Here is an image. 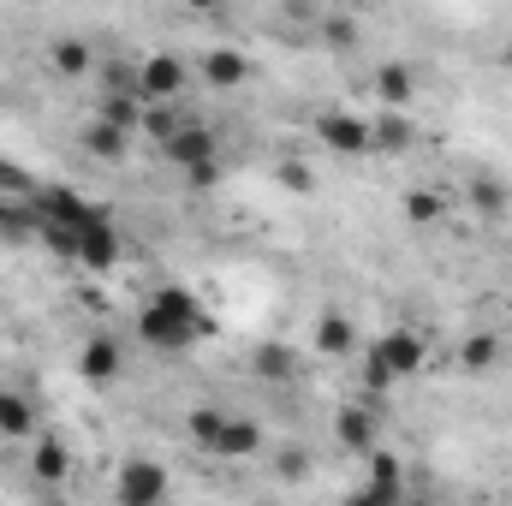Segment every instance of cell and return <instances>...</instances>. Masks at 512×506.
<instances>
[{"label": "cell", "mask_w": 512, "mask_h": 506, "mask_svg": "<svg viewBox=\"0 0 512 506\" xmlns=\"http://www.w3.org/2000/svg\"><path fill=\"white\" fill-rule=\"evenodd\" d=\"M364 495L376 506H399V459H393V453H370V483H364Z\"/></svg>", "instance_id": "18"}, {"label": "cell", "mask_w": 512, "mask_h": 506, "mask_svg": "<svg viewBox=\"0 0 512 506\" xmlns=\"http://www.w3.org/2000/svg\"><path fill=\"white\" fill-rule=\"evenodd\" d=\"M274 477L280 483H304L310 477V447H280L274 453Z\"/></svg>", "instance_id": "24"}, {"label": "cell", "mask_w": 512, "mask_h": 506, "mask_svg": "<svg viewBox=\"0 0 512 506\" xmlns=\"http://www.w3.org/2000/svg\"><path fill=\"white\" fill-rule=\"evenodd\" d=\"M66 465H72V459H66V441L42 435V441L30 447V477H36V483H60V477H66Z\"/></svg>", "instance_id": "20"}, {"label": "cell", "mask_w": 512, "mask_h": 506, "mask_svg": "<svg viewBox=\"0 0 512 506\" xmlns=\"http://www.w3.org/2000/svg\"><path fill=\"white\" fill-rule=\"evenodd\" d=\"M215 149H221V137L209 126H179L167 143H161V155L179 167V173H191V167H203V161H215Z\"/></svg>", "instance_id": "7"}, {"label": "cell", "mask_w": 512, "mask_h": 506, "mask_svg": "<svg viewBox=\"0 0 512 506\" xmlns=\"http://www.w3.org/2000/svg\"><path fill=\"white\" fill-rule=\"evenodd\" d=\"M143 131H149V137H161V143H167V137H173V131H179V120H173V108H143Z\"/></svg>", "instance_id": "26"}, {"label": "cell", "mask_w": 512, "mask_h": 506, "mask_svg": "<svg viewBox=\"0 0 512 506\" xmlns=\"http://www.w3.org/2000/svg\"><path fill=\"white\" fill-rule=\"evenodd\" d=\"M203 328H209V322H203L197 298H191V292H179V286L155 292V298L143 304V316H137V334H143L149 346H161V352H185Z\"/></svg>", "instance_id": "1"}, {"label": "cell", "mask_w": 512, "mask_h": 506, "mask_svg": "<svg viewBox=\"0 0 512 506\" xmlns=\"http://www.w3.org/2000/svg\"><path fill=\"white\" fill-rule=\"evenodd\" d=\"M310 346H316L322 358H352V352H358V328H352V316H346V310H322Z\"/></svg>", "instance_id": "10"}, {"label": "cell", "mask_w": 512, "mask_h": 506, "mask_svg": "<svg viewBox=\"0 0 512 506\" xmlns=\"http://www.w3.org/2000/svg\"><path fill=\"white\" fill-rule=\"evenodd\" d=\"M334 435H340V447H352V453H376V411H370V399L340 405Z\"/></svg>", "instance_id": "11"}, {"label": "cell", "mask_w": 512, "mask_h": 506, "mask_svg": "<svg viewBox=\"0 0 512 506\" xmlns=\"http://www.w3.org/2000/svg\"><path fill=\"white\" fill-rule=\"evenodd\" d=\"M203 84L209 90H239V84H251V60L239 54V48H203Z\"/></svg>", "instance_id": "9"}, {"label": "cell", "mask_w": 512, "mask_h": 506, "mask_svg": "<svg viewBox=\"0 0 512 506\" xmlns=\"http://www.w3.org/2000/svg\"><path fill=\"white\" fill-rule=\"evenodd\" d=\"M477 203H483V209H501V203H507V191H501V185H477Z\"/></svg>", "instance_id": "30"}, {"label": "cell", "mask_w": 512, "mask_h": 506, "mask_svg": "<svg viewBox=\"0 0 512 506\" xmlns=\"http://www.w3.org/2000/svg\"><path fill=\"white\" fill-rule=\"evenodd\" d=\"M358 376H364V399H370V405H376V399H382L387 387H393V376H387V364L376 358V352H364V364H358Z\"/></svg>", "instance_id": "25"}, {"label": "cell", "mask_w": 512, "mask_h": 506, "mask_svg": "<svg viewBox=\"0 0 512 506\" xmlns=\"http://www.w3.org/2000/svg\"><path fill=\"white\" fill-rule=\"evenodd\" d=\"M126 137H131V131L108 126V120H90V126L78 131V143H84V155H90V161H126Z\"/></svg>", "instance_id": "16"}, {"label": "cell", "mask_w": 512, "mask_h": 506, "mask_svg": "<svg viewBox=\"0 0 512 506\" xmlns=\"http://www.w3.org/2000/svg\"><path fill=\"white\" fill-rule=\"evenodd\" d=\"M221 423H227V411H215V405H197V411L185 417V429H191V441H197L203 453L221 441Z\"/></svg>", "instance_id": "22"}, {"label": "cell", "mask_w": 512, "mask_h": 506, "mask_svg": "<svg viewBox=\"0 0 512 506\" xmlns=\"http://www.w3.org/2000/svg\"><path fill=\"white\" fill-rule=\"evenodd\" d=\"M120 370H126V346H120V334H90V340L78 346V381L108 387V381H120Z\"/></svg>", "instance_id": "6"}, {"label": "cell", "mask_w": 512, "mask_h": 506, "mask_svg": "<svg viewBox=\"0 0 512 506\" xmlns=\"http://www.w3.org/2000/svg\"><path fill=\"white\" fill-rule=\"evenodd\" d=\"M185 84H191V72H185V60L179 54H149V60H137V96H143V108H167V102H179L185 96Z\"/></svg>", "instance_id": "2"}, {"label": "cell", "mask_w": 512, "mask_h": 506, "mask_svg": "<svg viewBox=\"0 0 512 506\" xmlns=\"http://www.w3.org/2000/svg\"><path fill=\"white\" fill-rule=\"evenodd\" d=\"M48 506H72V501H48Z\"/></svg>", "instance_id": "31"}, {"label": "cell", "mask_w": 512, "mask_h": 506, "mask_svg": "<svg viewBox=\"0 0 512 506\" xmlns=\"http://www.w3.org/2000/svg\"><path fill=\"white\" fill-rule=\"evenodd\" d=\"M447 215V191H411L405 197V221L411 227H429V221H441Z\"/></svg>", "instance_id": "21"}, {"label": "cell", "mask_w": 512, "mask_h": 506, "mask_svg": "<svg viewBox=\"0 0 512 506\" xmlns=\"http://www.w3.org/2000/svg\"><path fill=\"white\" fill-rule=\"evenodd\" d=\"M322 42H328V48H358V18L322 12Z\"/></svg>", "instance_id": "23"}, {"label": "cell", "mask_w": 512, "mask_h": 506, "mask_svg": "<svg viewBox=\"0 0 512 506\" xmlns=\"http://www.w3.org/2000/svg\"><path fill=\"white\" fill-rule=\"evenodd\" d=\"M84 256H90L96 268H108V262H114V239H108V233H84Z\"/></svg>", "instance_id": "27"}, {"label": "cell", "mask_w": 512, "mask_h": 506, "mask_svg": "<svg viewBox=\"0 0 512 506\" xmlns=\"http://www.w3.org/2000/svg\"><path fill=\"white\" fill-rule=\"evenodd\" d=\"M370 352L387 364V376L393 381H417L423 376V364H429V340H423L417 328H387V334H376Z\"/></svg>", "instance_id": "3"}, {"label": "cell", "mask_w": 512, "mask_h": 506, "mask_svg": "<svg viewBox=\"0 0 512 506\" xmlns=\"http://www.w3.org/2000/svg\"><path fill=\"white\" fill-rule=\"evenodd\" d=\"M90 60H96V54H90V42H84V36H60V42L48 48V66H54L60 78H84V72H90Z\"/></svg>", "instance_id": "19"}, {"label": "cell", "mask_w": 512, "mask_h": 506, "mask_svg": "<svg viewBox=\"0 0 512 506\" xmlns=\"http://www.w3.org/2000/svg\"><path fill=\"white\" fill-rule=\"evenodd\" d=\"M262 441H268V435H262L256 417H227V423H221V441H215L209 453H215V459H256Z\"/></svg>", "instance_id": "13"}, {"label": "cell", "mask_w": 512, "mask_h": 506, "mask_svg": "<svg viewBox=\"0 0 512 506\" xmlns=\"http://www.w3.org/2000/svg\"><path fill=\"white\" fill-rule=\"evenodd\" d=\"M501 358H507V346H501V334H489V328H477V334L459 340V370H465V376H489Z\"/></svg>", "instance_id": "14"}, {"label": "cell", "mask_w": 512, "mask_h": 506, "mask_svg": "<svg viewBox=\"0 0 512 506\" xmlns=\"http://www.w3.org/2000/svg\"><path fill=\"white\" fill-rule=\"evenodd\" d=\"M114 501L120 506H167V471L155 459H126L114 471Z\"/></svg>", "instance_id": "4"}, {"label": "cell", "mask_w": 512, "mask_h": 506, "mask_svg": "<svg viewBox=\"0 0 512 506\" xmlns=\"http://www.w3.org/2000/svg\"><path fill=\"white\" fill-rule=\"evenodd\" d=\"M417 143V126L405 120V114H382V120H370V149H382V155H405Z\"/></svg>", "instance_id": "17"}, {"label": "cell", "mask_w": 512, "mask_h": 506, "mask_svg": "<svg viewBox=\"0 0 512 506\" xmlns=\"http://www.w3.org/2000/svg\"><path fill=\"white\" fill-rule=\"evenodd\" d=\"M280 185H292V191H310V185H316V173H310L304 161H286V167H280Z\"/></svg>", "instance_id": "28"}, {"label": "cell", "mask_w": 512, "mask_h": 506, "mask_svg": "<svg viewBox=\"0 0 512 506\" xmlns=\"http://www.w3.org/2000/svg\"><path fill=\"white\" fill-rule=\"evenodd\" d=\"M298 346H286V340H256L251 346V370L256 381H274V387H286V381L298 376Z\"/></svg>", "instance_id": "8"}, {"label": "cell", "mask_w": 512, "mask_h": 506, "mask_svg": "<svg viewBox=\"0 0 512 506\" xmlns=\"http://www.w3.org/2000/svg\"><path fill=\"white\" fill-rule=\"evenodd\" d=\"M316 143H328L334 155H370V120L352 108H328L316 114Z\"/></svg>", "instance_id": "5"}, {"label": "cell", "mask_w": 512, "mask_h": 506, "mask_svg": "<svg viewBox=\"0 0 512 506\" xmlns=\"http://www.w3.org/2000/svg\"><path fill=\"white\" fill-rule=\"evenodd\" d=\"M376 96H382L387 114H399V108L417 96V72H411V66H399V60H387L382 72H376Z\"/></svg>", "instance_id": "15"}, {"label": "cell", "mask_w": 512, "mask_h": 506, "mask_svg": "<svg viewBox=\"0 0 512 506\" xmlns=\"http://www.w3.org/2000/svg\"><path fill=\"white\" fill-rule=\"evenodd\" d=\"M185 185H191V191H203V185H221V161H203V167H191V173H185Z\"/></svg>", "instance_id": "29"}, {"label": "cell", "mask_w": 512, "mask_h": 506, "mask_svg": "<svg viewBox=\"0 0 512 506\" xmlns=\"http://www.w3.org/2000/svg\"><path fill=\"white\" fill-rule=\"evenodd\" d=\"M36 429H42L36 399L18 393V387H0V441H24V435H36Z\"/></svg>", "instance_id": "12"}]
</instances>
